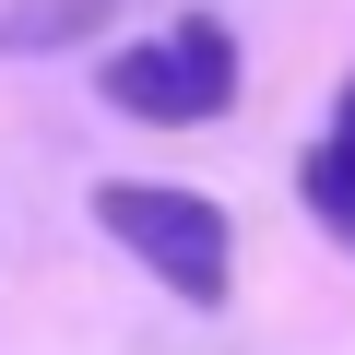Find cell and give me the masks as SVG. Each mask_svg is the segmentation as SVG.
<instances>
[{
    "instance_id": "obj_1",
    "label": "cell",
    "mask_w": 355,
    "mask_h": 355,
    "mask_svg": "<svg viewBox=\"0 0 355 355\" xmlns=\"http://www.w3.org/2000/svg\"><path fill=\"white\" fill-rule=\"evenodd\" d=\"M95 225L178 296V308H225V214L202 190H154V178H107L95 190Z\"/></svg>"
},
{
    "instance_id": "obj_2",
    "label": "cell",
    "mask_w": 355,
    "mask_h": 355,
    "mask_svg": "<svg viewBox=\"0 0 355 355\" xmlns=\"http://www.w3.org/2000/svg\"><path fill=\"white\" fill-rule=\"evenodd\" d=\"M95 95H107L119 119H154V130H178V119H225V107H237V36H225L214 12H178V36L119 48V60L95 71Z\"/></svg>"
},
{
    "instance_id": "obj_3",
    "label": "cell",
    "mask_w": 355,
    "mask_h": 355,
    "mask_svg": "<svg viewBox=\"0 0 355 355\" xmlns=\"http://www.w3.org/2000/svg\"><path fill=\"white\" fill-rule=\"evenodd\" d=\"M308 202H320L331 237H355V130H331V142L308 154Z\"/></svg>"
}]
</instances>
